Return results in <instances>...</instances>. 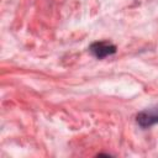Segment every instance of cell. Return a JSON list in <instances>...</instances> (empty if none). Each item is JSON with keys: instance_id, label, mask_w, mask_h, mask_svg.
Instances as JSON below:
<instances>
[{"instance_id": "obj_2", "label": "cell", "mask_w": 158, "mask_h": 158, "mask_svg": "<svg viewBox=\"0 0 158 158\" xmlns=\"http://www.w3.org/2000/svg\"><path fill=\"white\" fill-rule=\"evenodd\" d=\"M136 121L143 128H147V127H151V126L158 123V106L149 107V109H146V110L138 112Z\"/></svg>"}, {"instance_id": "obj_1", "label": "cell", "mask_w": 158, "mask_h": 158, "mask_svg": "<svg viewBox=\"0 0 158 158\" xmlns=\"http://www.w3.org/2000/svg\"><path fill=\"white\" fill-rule=\"evenodd\" d=\"M90 52L98 59H102V58H106L109 56L115 54L116 53V46L110 43V42H106V41L94 42L90 46Z\"/></svg>"}]
</instances>
